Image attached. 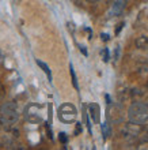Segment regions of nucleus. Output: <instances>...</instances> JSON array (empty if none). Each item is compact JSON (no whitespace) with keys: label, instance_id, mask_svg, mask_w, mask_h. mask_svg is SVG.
I'll use <instances>...</instances> for the list:
<instances>
[{"label":"nucleus","instance_id":"obj_13","mask_svg":"<svg viewBox=\"0 0 148 150\" xmlns=\"http://www.w3.org/2000/svg\"><path fill=\"white\" fill-rule=\"evenodd\" d=\"M106 101H107V104H110V97L109 96H106Z\"/></svg>","mask_w":148,"mask_h":150},{"label":"nucleus","instance_id":"obj_2","mask_svg":"<svg viewBox=\"0 0 148 150\" xmlns=\"http://www.w3.org/2000/svg\"><path fill=\"white\" fill-rule=\"evenodd\" d=\"M59 117H60V120L64 123L74 122L75 117H76V109H75V107L71 105V104H64V105H61L59 109Z\"/></svg>","mask_w":148,"mask_h":150},{"label":"nucleus","instance_id":"obj_5","mask_svg":"<svg viewBox=\"0 0 148 150\" xmlns=\"http://www.w3.org/2000/svg\"><path fill=\"white\" fill-rule=\"evenodd\" d=\"M37 64H38V67H41V70L46 74L49 82H52V71H51V68H49V66H48L46 63H43L42 60H38V59H37Z\"/></svg>","mask_w":148,"mask_h":150},{"label":"nucleus","instance_id":"obj_1","mask_svg":"<svg viewBox=\"0 0 148 150\" xmlns=\"http://www.w3.org/2000/svg\"><path fill=\"white\" fill-rule=\"evenodd\" d=\"M18 109H16V105L14 103H6L1 107V123L4 126L10 128L18 122Z\"/></svg>","mask_w":148,"mask_h":150},{"label":"nucleus","instance_id":"obj_10","mask_svg":"<svg viewBox=\"0 0 148 150\" xmlns=\"http://www.w3.org/2000/svg\"><path fill=\"white\" fill-rule=\"evenodd\" d=\"M79 48H80V51L83 52V55H84V56H87V55H88V53H87V51H86V48H84V47H82V45H80V47H79Z\"/></svg>","mask_w":148,"mask_h":150},{"label":"nucleus","instance_id":"obj_3","mask_svg":"<svg viewBox=\"0 0 148 150\" xmlns=\"http://www.w3.org/2000/svg\"><path fill=\"white\" fill-rule=\"evenodd\" d=\"M124 6H125V0H114L113 8H112V14L120 15L121 12H122V10H124Z\"/></svg>","mask_w":148,"mask_h":150},{"label":"nucleus","instance_id":"obj_14","mask_svg":"<svg viewBox=\"0 0 148 150\" xmlns=\"http://www.w3.org/2000/svg\"><path fill=\"white\" fill-rule=\"evenodd\" d=\"M87 1H91V3H93V1H97V0H87Z\"/></svg>","mask_w":148,"mask_h":150},{"label":"nucleus","instance_id":"obj_4","mask_svg":"<svg viewBox=\"0 0 148 150\" xmlns=\"http://www.w3.org/2000/svg\"><path fill=\"white\" fill-rule=\"evenodd\" d=\"M99 112H101V109H99V105H97V104H91L90 105V113H91V116H93L94 122H99Z\"/></svg>","mask_w":148,"mask_h":150},{"label":"nucleus","instance_id":"obj_11","mask_svg":"<svg viewBox=\"0 0 148 150\" xmlns=\"http://www.w3.org/2000/svg\"><path fill=\"white\" fill-rule=\"evenodd\" d=\"M124 22H122V23H120V25H118V29H117V32H116V33H117V34H118V33H120V30H121V29H122V26H124Z\"/></svg>","mask_w":148,"mask_h":150},{"label":"nucleus","instance_id":"obj_8","mask_svg":"<svg viewBox=\"0 0 148 150\" xmlns=\"http://www.w3.org/2000/svg\"><path fill=\"white\" fill-rule=\"evenodd\" d=\"M102 56H103V60L105 62H109V49L107 48H103V51H102Z\"/></svg>","mask_w":148,"mask_h":150},{"label":"nucleus","instance_id":"obj_9","mask_svg":"<svg viewBox=\"0 0 148 150\" xmlns=\"http://www.w3.org/2000/svg\"><path fill=\"white\" fill-rule=\"evenodd\" d=\"M59 139H60V142H61V143H67L68 138H67V134H65V132H60Z\"/></svg>","mask_w":148,"mask_h":150},{"label":"nucleus","instance_id":"obj_12","mask_svg":"<svg viewBox=\"0 0 148 150\" xmlns=\"http://www.w3.org/2000/svg\"><path fill=\"white\" fill-rule=\"evenodd\" d=\"M102 40L107 41V40H109V36H107V34H102Z\"/></svg>","mask_w":148,"mask_h":150},{"label":"nucleus","instance_id":"obj_6","mask_svg":"<svg viewBox=\"0 0 148 150\" xmlns=\"http://www.w3.org/2000/svg\"><path fill=\"white\" fill-rule=\"evenodd\" d=\"M69 72H71V78H72V85L76 90H79V83H78V78H76V74H75V70H74V66L69 64Z\"/></svg>","mask_w":148,"mask_h":150},{"label":"nucleus","instance_id":"obj_7","mask_svg":"<svg viewBox=\"0 0 148 150\" xmlns=\"http://www.w3.org/2000/svg\"><path fill=\"white\" fill-rule=\"evenodd\" d=\"M102 134H103V138H107L110 135V128H109V124L107 123H102Z\"/></svg>","mask_w":148,"mask_h":150}]
</instances>
